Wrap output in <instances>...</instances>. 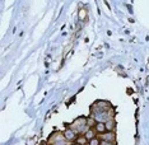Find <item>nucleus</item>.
Returning <instances> with one entry per match:
<instances>
[{
  "mask_svg": "<svg viewBox=\"0 0 149 145\" xmlns=\"http://www.w3.org/2000/svg\"><path fill=\"white\" fill-rule=\"evenodd\" d=\"M115 134L112 131H107L105 134H102V141H107V143H114L115 141Z\"/></svg>",
  "mask_w": 149,
  "mask_h": 145,
  "instance_id": "1",
  "label": "nucleus"
},
{
  "mask_svg": "<svg viewBox=\"0 0 149 145\" xmlns=\"http://www.w3.org/2000/svg\"><path fill=\"white\" fill-rule=\"evenodd\" d=\"M94 131L98 132V134H105V132H107L105 122H96L94 123Z\"/></svg>",
  "mask_w": 149,
  "mask_h": 145,
  "instance_id": "2",
  "label": "nucleus"
},
{
  "mask_svg": "<svg viewBox=\"0 0 149 145\" xmlns=\"http://www.w3.org/2000/svg\"><path fill=\"white\" fill-rule=\"evenodd\" d=\"M64 136H65V139H66L68 141H73V140H75V139H77L75 131H74V130H71V129H68V130H65V132H64Z\"/></svg>",
  "mask_w": 149,
  "mask_h": 145,
  "instance_id": "3",
  "label": "nucleus"
},
{
  "mask_svg": "<svg viewBox=\"0 0 149 145\" xmlns=\"http://www.w3.org/2000/svg\"><path fill=\"white\" fill-rule=\"evenodd\" d=\"M84 138L87 139L88 141H89V140H92V139L96 138V131H94V130H92V129L87 130V131L84 132Z\"/></svg>",
  "mask_w": 149,
  "mask_h": 145,
  "instance_id": "4",
  "label": "nucleus"
},
{
  "mask_svg": "<svg viewBox=\"0 0 149 145\" xmlns=\"http://www.w3.org/2000/svg\"><path fill=\"white\" fill-rule=\"evenodd\" d=\"M105 125H106V130H107V131H112V130H114L115 123H114V121H112V120L106 121V122H105Z\"/></svg>",
  "mask_w": 149,
  "mask_h": 145,
  "instance_id": "5",
  "label": "nucleus"
},
{
  "mask_svg": "<svg viewBox=\"0 0 149 145\" xmlns=\"http://www.w3.org/2000/svg\"><path fill=\"white\" fill-rule=\"evenodd\" d=\"M88 144H89V145H101V141L98 140L97 138H94V139H92V140H89Z\"/></svg>",
  "mask_w": 149,
  "mask_h": 145,
  "instance_id": "6",
  "label": "nucleus"
},
{
  "mask_svg": "<svg viewBox=\"0 0 149 145\" xmlns=\"http://www.w3.org/2000/svg\"><path fill=\"white\" fill-rule=\"evenodd\" d=\"M85 143H87V139H85L84 136H83V138H79V139H78V144H82V145H84Z\"/></svg>",
  "mask_w": 149,
  "mask_h": 145,
  "instance_id": "7",
  "label": "nucleus"
},
{
  "mask_svg": "<svg viewBox=\"0 0 149 145\" xmlns=\"http://www.w3.org/2000/svg\"><path fill=\"white\" fill-rule=\"evenodd\" d=\"M101 145H114V143H107V141H102Z\"/></svg>",
  "mask_w": 149,
  "mask_h": 145,
  "instance_id": "8",
  "label": "nucleus"
},
{
  "mask_svg": "<svg viewBox=\"0 0 149 145\" xmlns=\"http://www.w3.org/2000/svg\"><path fill=\"white\" fill-rule=\"evenodd\" d=\"M73 145H82V144H78V143H75V144H73Z\"/></svg>",
  "mask_w": 149,
  "mask_h": 145,
  "instance_id": "9",
  "label": "nucleus"
}]
</instances>
